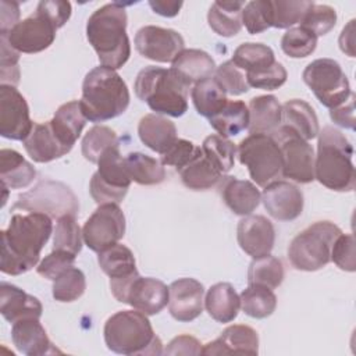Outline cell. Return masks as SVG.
I'll return each instance as SVG.
<instances>
[{
  "mask_svg": "<svg viewBox=\"0 0 356 356\" xmlns=\"http://www.w3.org/2000/svg\"><path fill=\"white\" fill-rule=\"evenodd\" d=\"M204 288L195 278H179L168 286V312L177 321L189 323L203 312Z\"/></svg>",
  "mask_w": 356,
  "mask_h": 356,
  "instance_id": "ffe728a7",
  "label": "cell"
},
{
  "mask_svg": "<svg viewBox=\"0 0 356 356\" xmlns=\"http://www.w3.org/2000/svg\"><path fill=\"white\" fill-rule=\"evenodd\" d=\"M25 97L10 85L0 86V134L11 140H24L33 128Z\"/></svg>",
  "mask_w": 356,
  "mask_h": 356,
  "instance_id": "2e32d148",
  "label": "cell"
},
{
  "mask_svg": "<svg viewBox=\"0 0 356 356\" xmlns=\"http://www.w3.org/2000/svg\"><path fill=\"white\" fill-rule=\"evenodd\" d=\"M245 76L249 88L252 86L256 89L275 90L286 82L288 74L285 67L281 63L275 61L271 67H267L256 72H248L245 74Z\"/></svg>",
  "mask_w": 356,
  "mask_h": 356,
  "instance_id": "816d5d0a",
  "label": "cell"
},
{
  "mask_svg": "<svg viewBox=\"0 0 356 356\" xmlns=\"http://www.w3.org/2000/svg\"><path fill=\"white\" fill-rule=\"evenodd\" d=\"M56 24L39 8L19 21L11 31L7 33H0L6 38L8 44L18 53L33 54L46 50L56 39L57 32Z\"/></svg>",
  "mask_w": 356,
  "mask_h": 356,
  "instance_id": "5bb4252c",
  "label": "cell"
},
{
  "mask_svg": "<svg viewBox=\"0 0 356 356\" xmlns=\"http://www.w3.org/2000/svg\"><path fill=\"white\" fill-rule=\"evenodd\" d=\"M214 79L222 88L227 95L239 96L249 90L245 72L239 70L231 60L222 63L216 68Z\"/></svg>",
  "mask_w": 356,
  "mask_h": 356,
  "instance_id": "f907efd6",
  "label": "cell"
},
{
  "mask_svg": "<svg viewBox=\"0 0 356 356\" xmlns=\"http://www.w3.org/2000/svg\"><path fill=\"white\" fill-rule=\"evenodd\" d=\"M317 46V36L310 31L295 26L289 28L281 38L282 51L292 58H303L310 56Z\"/></svg>",
  "mask_w": 356,
  "mask_h": 356,
  "instance_id": "7dc6e473",
  "label": "cell"
},
{
  "mask_svg": "<svg viewBox=\"0 0 356 356\" xmlns=\"http://www.w3.org/2000/svg\"><path fill=\"white\" fill-rule=\"evenodd\" d=\"M204 307L213 320L231 323L236 318L241 309V298L229 282H217L209 288Z\"/></svg>",
  "mask_w": 356,
  "mask_h": 356,
  "instance_id": "83f0119b",
  "label": "cell"
},
{
  "mask_svg": "<svg viewBox=\"0 0 356 356\" xmlns=\"http://www.w3.org/2000/svg\"><path fill=\"white\" fill-rule=\"evenodd\" d=\"M216 68L213 57L199 49H184L171 63V70L189 86L211 78Z\"/></svg>",
  "mask_w": 356,
  "mask_h": 356,
  "instance_id": "484cf974",
  "label": "cell"
},
{
  "mask_svg": "<svg viewBox=\"0 0 356 356\" xmlns=\"http://www.w3.org/2000/svg\"><path fill=\"white\" fill-rule=\"evenodd\" d=\"M200 147L204 156L221 174L228 172L234 167L236 146L228 138L221 135H210L204 138Z\"/></svg>",
  "mask_w": 356,
  "mask_h": 356,
  "instance_id": "b9f144b4",
  "label": "cell"
},
{
  "mask_svg": "<svg viewBox=\"0 0 356 356\" xmlns=\"http://www.w3.org/2000/svg\"><path fill=\"white\" fill-rule=\"evenodd\" d=\"M86 121L88 120L81 110L79 102L72 100L57 108L54 117L50 120V125L58 140L71 150L81 136Z\"/></svg>",
  "mask_w": 356,
  "mask_h": 356,
  "instance_id": "f1b7e54d",
  "label": "cell"
},
{
  "mask_svg": "<svg viewBox=\"0 0 356 356\" xmlns=\"http://www.w3.org/2000/svg\"><path fill=\"white\" fill-rule=\"evenodd\" d=\"M261 202L267 213L278 221H292L303 211L302 191L288 181H273L261 192Z\"/></svg>",
  "mask_w": 356,
  "mask_h": 356,
  "instance_id": "ac0fdd59",
  "label": "cell"
},
{
  "mask_svg": "<svg viewBox=\"0 0 356 356\" xmlns=\"http://www.w3.org/2000/svg\"><path fill=\"white\" fill-rule=\"evenodd\" d=\"M118 302L127 303L146 316H153L168 305V286L160 280L138 274L127 284Z\"/></svg>",
  "mask_w": 356,
  "mask_h": 356,
  "instance_id": "e0dca14e",
  "label": "cell"
},
{
  "mask_svg": "<svg viewBox=\"0 0 356 356\" xmlns=\"http://www.w3.org/2000/svg\"><path fill=\"white\" fill-rule=\"evenodd\" d=\"M129 99L128 86L115 70L99 65L85 75L79 106L86 120L103 122L121 115Z\"/></svg>",
  "mask_w": 356,
  "mask_h": 356,
  "instance_id": "3957f363",
  "label": "cell"
},
{
  "mask_svg": "<svg viewBox=\"0 0 356 356\" xmlns=\"http://www.w3.org/2000/svg\"><path fill=\"white\" fill-rule=\"evenodd\" d=\"M124 163L131 181L139 185H157L165 179L164 165L140 152L128 153L124 157Z\"/></svg>",
  "mask_w": 356,
  "mask_h": 356,
  "instance_id": "d590c367",
  "label": "cell"
},
{
  "mask_svg": "<svg viewBox=\"0 0 356 356\" xmlns=\"http://www.w3.org/2000/svg\"><path fill=\"white\" fill-rule=\"evenodd\" d=\"M118 145V138L115 132L106 125H95L92 127L82 139V156L90 161L97 164L100 156L111 146Z\"/></svg>",
  "mask_w": 356,
  "mask_h": 356,
  "instance_id": "ee69618b",
  "label": "cell"
},
{
  "mask_svg": "<svg viewBox=\"0 0 356 356\" xmlns=\"http://www.w3.org/2000/svg\"><path fill=\"white\" fill-rule=\"evenodd\" d=\"M317 136L314 179L328 189L352 192L356 185L352 143L339 129L330 125L324 127Z\"/></svg>",
  "mask_w": 356,
  "mask_h": 356,
  "instance_id": "277c9868",
  "label": "cell"
},
{
  "mask_svg": "<svg viewBox=\"0 0 356 356\" xmlns=\"http://www.w3.org/2000/svg\"><path fill=\"white\" fill-rule=\"evenodd\" d=\"M330 117L337 125L348 129H355V93H350L349 99L341 106L331 108Z\"/></svg>",
  "mask_w": 356,
  "mask_h": 356,
  "instance_id": "91938a15",
  "label": "cell"
},
{
  "mask_svg": "<svg viewBox=\"0 0 356 356\" xmlns=\"http://www.w3.org/2000/svg\"><path fill=\"white\" fill-rule=\"evenodd\" d=\"M199 146H196L193 142L186 139H177L171 147L161 154L160 163L163 165H171L175 167L177 171H179L196 153Z\"/></svg>",
  "mask_w": 356,
  "mask_h": 356,
  "instance_id": "9f6ffc18",
  "label": "cell"
},
{
  "mask_svg": "<svg viewBox=\"0 0 356 356\" xmlns=\"http://www.w3.org/2000/svg\"><path fill=\"white\" fill-rule=\"evenodd\" d=\"M53 232L51 218L43 213H15L1 234L0 270L8 275H21L33 268L40 250Z\"/></svg>",
  "mask_w": 356,
  "mask_h": 356,
  "instance_id": "6da1fadb",
  "label": "cell"
},
{
  "mask_svg": "<svg viewBox=\"0 0 356 356\" xmlns=\"http://www.w3.org/2000/svg\"><path fill=\"white\" fill-rule=\"evenodd\" d=\"M218 192L227 207L238 216H249L261 202V193L256 185L235 177H222L218 182Z\"/></svg>",
  "mask_w": 356,
  "mask_h": 356,
  "instance_id": "603a6c76",
  "label": "cell"
},
{
  "mask_svg": "<svg viewBox=\"0 0 356 356\" xmlns=\"http://www.w3.org/2000/svg\"><path fill=\"white\" fill-rule=\"evenodd\" d=\"M11 339L15 348L26 356L61 353L51 343L46 330L36 317H26L13 323Z\"/></svg>",
  "mask_w": 356,
  "mask_h": 356,
  "instance_id": "7402d4cb",
  "label": "cell"
},
{
  "mask_svg": "<svg viewBox=\"0 0 356 356\" xmlns=\"http://www.w3.org/2000/svg\"><path fill=\"white\" fill-rule=\"evenodd\" d=\"M19 6L17 1L1 0L0 3V33H7L19 21Z\"/></svg>",
  "mask_w": 356,
  "mask_h": 356,
  "instance_id": "94428289",
  "label": "cell"
},
{
  "mask_svg": "<svg viewBox=\"0 0 356 356\" xmlns=\"http://www.w3.org/2000/svg\"><path fill=\"white\" fill-rule=\"evenodd\" d=\"M236 239L246 254L257 259L271 253L275 242V229L264 216L249 214L238 222Z\"/></svg>",
  "mask_w": 356,
  "mask_h": 356,
  "instance_id": "d6986e66",
  "label": "cell"
},
{
  "mask_svg": "<svg viewBox=\"0 0 356 356\" xmlns=\"http://www.w3.org/2000/svg\"><path fill=\"white\" fill-rule=\"evenodd\" d=\"M134 43L140 56L157 63H172L185 49L181 33L170 28L154 25L142 26L136 32Z\"/></svg>",
  "mask_w": 356,
  "mask_h": 356,
  "instance_id": "9a60e30c",
  "label": "cell"
},
{
  "mask_svg": "<svg viewBox=\"0 0 356 356\" xmlns=\"http://www.w3.org/2000/svg\"><path fill=\"white\" fill-rule=\"evenodd\" d=\"M138 135L145 146L160 154H164L178 139L175 124L160 114L142 117L138 125Z\"/></svg>",
  "mask_w": 356,
  "mask_h": 356,
  "instance_id": "4316f807",
  "label": "cell"
},
{
  "mask_svg": "<svg viewBox=\"0 0 356 356\" xmlns=\"http://www.w3.org/2000/svg\"><path fill=\"white\" fill-rule=\"evenodd\" d=\"M242 25L250 35H257L271 28L270 0H253L242 10Z\"/></svg>",
  "mask_w": 356,
  "mask_h": 356,
  "instance_id": "681fc988",
  "label": "cell"
},
{
  "mask_svg": "<svg viewBox=\"0 0 356 356\" xmlns=\"http://www.w3.org/2000/svg\"><path fill=\"white\" fill-rule=\"evenodd\" d=\"M0 81L1 85L17 86L19 82V53L14 50L6 38L0 36Z\"/></svg>",
  "mask_w": 356,
  "mask_h": 356,
  "instance_id": "f5cc1de1",
  "label": "cell"
},
{
  "mask_svg": "<svg viewBox=\"0 0 356 356\" xmlns=\"http://www.w3.org/2000/svg\"><path fill=\"white\" fill-rule=\"evenodd\" d=\"M28 156L36 163H49L70 152L56 136L50 121L33 124L31 134L22 140Z\"/></svg>",
  "mask_w": 356,
  "mask_h": 356,
  "instance_id": "d4e9b609",
  "label": "cell"
},
{
  "mask_svg": "<svg viewBox=\"0 0 356 356\" xmlns=\"http://www.w3.org/2000/svg\"><path fill=\"white\" fill-rule=\"evenodd\" d=\"M202 343L192 335H178L170 341L164 353L165 355H200Z\"/></svg>",
  "mask_w": 356,
  "mask_h": 356,
  "instance_id": "680465c9",
  "label": "cell"
},
{
  "mask_svg": "<svg viewBox=\"0 0 356 356\" xmlns=\"http://www.w3.org/2000/svg\"><path fill=\"white\" fill-rule=\"evenodd\" d=\"M239 163L248 167L250 178L259 186L275 181L282 172L281 150L271 135L249 134L236 147Z\"/></svg>",
  "mask_w": 356,
  "mask_h": 356,
  "instance_id": "ba28073f",
  "label": "cell"
},
{
  "mask_svg": "<svg viewBox=\"0 0 356 356\" xmlns=\"http://www.w3.org/2000/svg\"><path fill=\"white\" fill-rule=\"evenodd\" d=\"M239 298L243 313L253 318H266L271 316L277 307V296L273 289L263 285L249 284Z\"/></svg>",
  "mask_w": 356,
  "mask_h": 356,
  "instance_id": "ab89813d",
  "label": "cell"
},
{
  "mask_svg": "<svg viewBox=\"0 0 356 356\" xmlns=\"http://www.w3.org/2000/svg\"><path fill=\"white\" fill-rule=\"evenodd\" d=\"M203 355H257L259 335L256 330L245 324L227 327L221 335L202 349Z\"/></svg>",
  "mask_w": 356,
  "mask_h": 356,
  "instance_id": "44dd1931",
  "label": "cell"
},
{
  "mask_svg": "<svg viewBox=\"0 0 356 356\" xmlns=\"http://www.w3.org/2000/svg\"><path fill=\"white\" fill-rule=\"evenodd\" d=\"M341 228L331 221H317L299 232L289 243L288 259L293 268L317 271L331 261V248Z\"/></svg>",
  "mask_w": 356,
  "mask_h": 356,
  "instance_id": "52a82bcc",
  "label": "cell"
},
{
  "mask_svg": "<svg viewBox=\"0 0 356 356\" xmlns=\"http://www.w3.org/2000/svg\"><path fill=\"white\" fill-rule=\"evenodd\" d=\"M331 260L343 271L356 270L355 239L352 234H339L331 248Z\"/></svg>",
  "mask_w": 356,
  "mask_h": 356,
  "instance_id": "db71d44e",
  "label": "cell"
},
{
  "mask_svg": "<svg viewBox=\"0 0 356 356\" xmlns=\"http://www.w3.org/2000/svg\"><path fill=\"white\" fill-rule=\"evenodd\" d=\"M191 97L196 111L206 118L217 114L228 102L227 93L214 78L195 83L191 89Z\"/></svg>",
  "mask_w": 356,
  "mask_h": 356,
  "instance_id": "74e56055",
  "label": "cell"
},
{
  "mask_svg": "<svg viewBox=\"0 0 356 356\" xmlns=\"http://www.w3.org/2000/svg\"><path fill=\"white\" fill-rule=\"evenodd\" d=\"M149 6L152 7V10L163 17H175L181 7H182V1H171V0H150Z\"/></svg>",
  "mask_w": 356,
  "mask_h": 356,
  "instance_id": "6125c7cd",
  "label": "cell"
},
{
  "mask_svg": "<svg viewBox=\"0 0 356 356\" xmlns=\"http://www.w3.org/2000/svg\"><path fill=\"white\" fill-rule=\"evenodd\" d=\"M85 289V274L76 267L67 268L53 281V298L57 302H74L83 295Z\"/></svg>",
  "mask_w": 356,
  "mask_h": 356,
  "instance_id": "bcb514c9",
  "label": "cell"
},
{
  "mask_svg": "<svg viewBox=\"0 0 356 356\" xmlns=\"http://www.w3.org/2000/svg\"><path fill=\"white\" fill-rule=\"evenodd\" d=\"M313 1H295V0H270V21L271 26L278 29L291 28L295 24H299L305 13L313 6Z\"/></svg>",
  "mask_w": 356,
  "mask_h": 356,
  "instance_id": "7bdbcfd3",
  "label": "cell"
},
{
  "mask_svg": "<svg viewBox=\"0 0 356 356\" xmlns=\"http://www.w3.org/2000/svg\"><path fill=\"white\" fill-rule=\"evenodd\" d=\"M42 312L43 307L38 298L13 284L4 281L0 284V313L7 321L15 323L26 317L40 318Z\"/></svg>",
  "mask_w": 356,
  "mask_h": 356,
  "instance_id": "cb8c5ba5",
  "label": "cell"
},
{
  "mask_svg": "<svg viewBox=\"0 0 356 356\" xmlns=\"http://www.w3.org/2000/svg\"><path fill=\"white\" fill-rule=\"evenodd\" d=\"M249 132L271 135L281 125V104L273 95H261L249 102Z\"/></svg>",
  "mask_w": 356,
  "mask_h": 356,
  "instance_id": "f546056e",
  "label": "cell"
},
{
  "mask_svg": "<svg viewBox=\"0 0 356 356\" xmlns=\"http://www.w3.org/2000/svg\"><path fill=\"white\" fill-rule=\"evenodd\" d=\"M191 86L171 68L145 67L136 75L134 90L138 99L146 102L156 114L181 117L188 110Z\"/></svg>",
  "mask_w": 356,
  "mask_h": 356,
  "instance_id": "5b68a950",
  "label": "cell"
},
{
  "mask_svg": "<svg viewBox=\"0 0 356 356\" xmlns=\"http://www.w3.org/2000/svg\"><path fill=\"white\" fill-rule=\"evenodd\" d=\"M127 21V11L120 3H107L89 17L86 38L103 67L118 70L128 61L131 43Z\"/></svg>",
  "mask_w": 356,
  "mask_h": 356,
  "instance_id": "7a4b0ae2",
  "label": "cell"
},
{
  "mask_svg": "<svg viewBox=\"0 0 356 356\" xmlns=\"http://www.w3.org/2000/svg\"><path fill=\"white\" fill-rule=\"evenodd\" d=\"M24 210L28 213H43L50 218L64 216L76 217L79 203L70 186L60 181L43 179L32 189L18 196L13 204V211Z\"/></svg>",
  "mask_w": 356,
  "mask_h": 356,
  "instance_id": "9c48e42d",
  "label": "cell"
},
{
  "mask_svg": "<svg viewBox=\"0 0 356 356\" xmlns=\"http://www.w3.org/2000/svg\"><path fill=\"white\" fill-rule=\"evenodd\" d=\"M76 256L64 250H54L50 252L36 267V271L43 278L54 281L61 273L67 268L72 267Z\"/></svg>",
  "mask_w": 356,
  "mask_h": 356,
  "instance_id": "11a10c76",
  "label": "cell"
},
{
  "mask_svg": "<svg viewBox=\"0 0 356 356\" xmlns=\"http://www.w3.org/2000/svg\"><path fill=\"white\" fill-rule=\"evenodd\" d=\"M302 28L310 31L313 35L323 36L327 35L337 24V13L331 6L327 4H313L303 15L299 22Z\"/></svg>",
  "mask_w": 356,
  "mask_h": 356,
  "instance_id": "c3c4849f",
  "label": "cell"
},
{
  "mask_svg": "<svg viewBox=\"0 0 356 356\" xmlns=\"http://www.w3.org/2000/svg\"><path fill=\"white\" fill-rule=\"evenodd\" d=\"M243 7V1H214L207 13L209 26L220 36H235L242 29Z\"/></svg>",
  "mask_w": 356,
  "mask_h": 356,
  "instance_id": "836d02e7",
  "label": "cell"
},
{
  "mask_svg": "<svg viewBox=\"0 0 356 356\" xmlns=\"http://www.w3.org/2000/svg\"><path fill=\"white\" fill-rule=\"evenodd\" d=\"M97 171L89 182V192L97 204L121 203L128 193L131 178L127 172L120 146L108 147L97 161Z\"/></svg>",
  "mask_w": 356,
  "mask_h": 356,
  "instance_id": "30bf717a",
  "label": "cell"
},
{
  "mask_svg": "<svg viewBox=\"0 0 356 356\" xmlns=\"http://www.w3.org/2000/svg\"><path fill=\"white\" fill-rule=\"evenodd\" d=\"M209 122L218 135L235 136L249 127V108L241 100H228L217 114L209 118Z\"/></svg>",
  "mask_w": 356,
  "mask_h": 356,
  "instance_id": "e575fe53",
  "label": "cell"
},
{
  "mask_svg": "<svg viewBox=\"0 0 356 356\" xmlns=\"http://www.w3.org/2000/svg\"><path fill=\"white\" fill-rule=\"evenodd\" d=\"M40 11H43L60 29L65 25V22L71 17V3L63 1V0H42L39 1L38 7Z\"/></svg>",
  "mask_w": 356,
  "mask_h": 356,
  "instance_id": "6f0895ef",
  "label": "cell"
},
{
  "mask_svg": "<svg viewBox=\"0 0 356 356\" xmlns=\"http://www.w3.org/2000/svg\"><path fill=\"white\" fill-rule=\"evenodd\" d=\"M83 235L74 216H64L57 220L53 238V249L78 254L82 249Z\"/></svg>",
  "mask_w": 356,
  "mask_h": 356,
  "instance_id": "f6af8a7d",
  "label": "cell"
},
{
  "mask_svg": "<svg viewBox=\"0 0 356 356\" xmlns=\"http://www.w3.org/2000/svg\"><path fill=\"white\" fill-rule=\"evenodd\" d=\"M97 263L102 271L110 277V280L124 278L138 273L134 253L129 248L121 243H114L99 252Z\"/></svg>",
  "mask_w": 356,
  "mask_h": 356,
  "instance_id": "8d00e7d4",
  "label": "cell"
},
{
  "mask_svg": "<svg viewBox=\"0 0 356 356\" xmlns=\"http://www.w3.org/2000/svg\"><path fill=\"white\" fill-rule=\"evenodd\" d=\"M124 234L125 216L115 203L99 204L82 228L85 245L97 253L114 243H118Z\"/></svg>",
  "mask_w": 356,
  "mask_h": 356,
  "instance_id": "4fadbf2b",
  "label": "cell"
},
{
  "mask_svg": "<svg viewBox=\"0 0 356 356\" xmlns=\"http://www.w3.org/2000/svg\"><path fill=\"white\" fill-rule=\"evenodd\" d=\"M107 348L118 355H160L163 343L154 334L146 314L139 310H121L107 318L103 328Z\"/></svg>",
  "mask_w": 356,
  "mask_h": 356,
  "instance_id": "8992f818",
  "label": "cell"
},
{
  "mask_svg": "<svg viewBox=\"0 0 356 356\" xmlns=\"http://www.w3.org/2000/svg\"><path fill=\"white\" fill-rule=\"evenodd\" d=\"M36 177V170L14 149L0 150V179L7 189L29 186Z\"/></svg>",
  "mask_w": 356,
  "mask_h": 356,
  "instance_id": "4dcf8cb0",
  "label": "cell"
},
{
  "mask_svg": "<svg viewBox=\"0 0 356 356\" xmlns=\"http://www.w3.org/2000/svg\"><path fill=\"white\" fill-rule=\"evenodd\" d=\"M302 78L318 102L328 108L341 106L352 93L348 76L339 63L332 58H317L309 63Z\"/></svg>",
  "mask_w": 356,
  "mask_h": 356,
  "instance_id": "8fae6325",
  "label": "cell"
},
{
  "mask_svg": "<svg viewBox=\"0 0 356 356\" xmlns=\"http://www.w3.org/2000/svg\"><path fill=\"white\" fill-rule=\"evenodd\" d=\"M353 25H355V19L349 21V24L342 29L341 36H339V47L349 57H355V51H353Z\"/></svg>",
  "mask_w": 356,
  "mask_h": 356,
  "instance_id": "be15d7a7",
  "label": "cell"
},
{
  "mask_svg": "<svg viewBox=\"0 0 356 356\" xmlns=\"http://www.w3.org/2000/svg\"><path fill=\"white\" fill-rule=\"evenodd\" d=\"M178 172L182 184L192 191L210 189L222 178V174L204 156L202 147H197L195 156Z\"/></svg>",
  "mask_w": 356,
  "mask_h": 356,
  "instance_id": "d6a6232c",
  "label": "cell"
},
{
  "mask_svg": "<svg viewBox=\"0 0 356 356\" xmlns=\"http://www.w3.org/2000/svg\"><path fill=\"white\" fill-rule=\"evenodd\" d=\"M281 122L296 131L306 140L314 139L320 132L314 108L302 99H292L281 106Z\"/></svg>",
  "mask_w": 356,
  "mask_h": 356,
  "instance_id": "1f68e13d",
  "label": "cell"
},
{
  "mask_svg": "<svg viewBox=\"0 0 356 356\" xmlns=\"http://www.w3.org/2000/svg\"><path fill=\"white\" fill-rule=\"evenodd\" d=\"M271 136L281 150L282 177L299 184L314 181V153L312 145L286 125H280Z\"/></svg>",
  "mask_w": 356,
  "mask_h": 356,
  "instance_id": "7c38bea8",
  "label": "cell"
},
{
  "mask_svg": "<svg viewBox=\"0 0 356 356\" xmlns=\"http://www.w3.org/2000/svg\"><path fill=\"white\" fill-rule=\"evenodd\" d=\"M284 281V266L271 254L253 259L248 270V282L263 285L270 289L278 288Z\"/></svg>",
  "mask_w": 356,
  "mask_h": 356,
  "instance_id": "60d3db41",
  "label": "cell"
},
{
  "mask_svg": "<svg viewBox=\"0 0 356 356\" xmlns=\"http://www.w3.org/2000/svg\"><path fill=\"white\" fill-rule=\"evenodd\" d=\"M231 61L245 74L256 72L271 67L275 63V56L271 47L263 43H242L234 51Z\"/></svg>",
  "mask_w": 356,
  "mask_h": 356,
  "instance_id": "f35d334b",
  "label": "cell"
}]
</instances>
